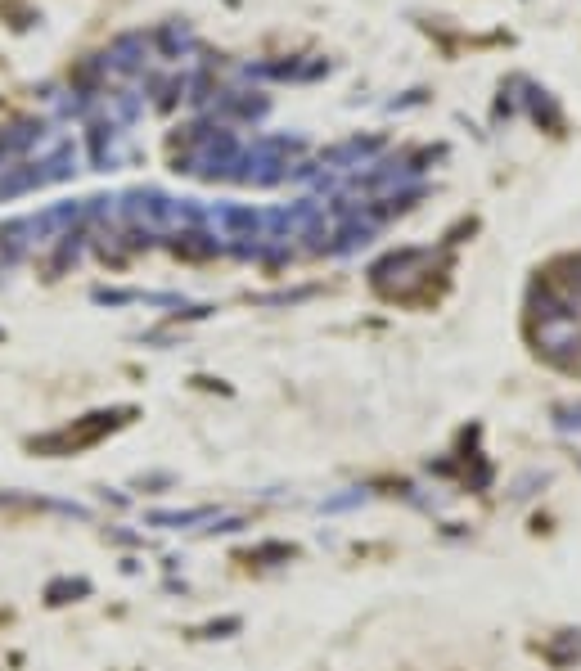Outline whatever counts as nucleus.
<instances>
[{
    "instance_id": "1",
    "label": "nucleus",
    "mask_w": 581,
    "mask_h": 671,
    "mask_svg": "<svg viewBox=\"0 0 581 671\" xmlns=\"http://www.w3.org/2000/svg\"><path fill=\"white\" fill-rule=\"evenodd\" d=\"M109 64L122 68V73H136L140 64H145V37L140 32H127V37H118L109 46Z\"/></svg>"
}]
</instances>
